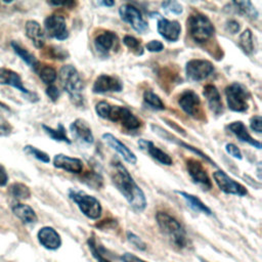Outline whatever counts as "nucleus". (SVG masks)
Returning a JSON list of instances; mask_svg holds the SVG:
<instances>
[{"mask_svg": "<svg viewBox=\"0 0 262 262\" xmlns=\"http://www.w3.org/2000/svg\"><path fill=\"white\" fill-rule=\"evenodd\" d=\"M100 4H102V5H104V6H108V7H111V6H113V5H115V2L114 1H101V2H99Z\"/></svg>", "mask_w": 262, "mask_h": 262, "instance_id": "obj_52", "label": "nucleus"}, {"mask_svg": "<svg viewBox=\"0 0 262 262\" xmlns=\"http://www.w3.org/2000/svg\"><path fill=\"white\" fill-rule=\"evenodd\" d=\"M231 5H233V9L239 14L246 15L251 19L258 18L259 13L251 1H233Z\"/></svg>", "mask_w": 262, "mask_h": 262, "instance_id": "obj_30", "label": "nucleus"}, {"mask_svg": "<svg viewBox=\"0 0 262 262\" xmlns=\"http://www.w3.org/2000/svg\"><path fill=\"white\" fill-rule=\"evenodd\" d=\"M0 84L11 86L25 94H32L24 86L19 75L16 72H14L8 68H5V67L0 68Z\"/></svg>", "mask_w": 262, "mask_h": 262, "instance_id": "obj_20", "label": "nucleus"}, {"mask_svg": "<svg viewBox=\"0 0 262 262\" xmlns=\"http://www.w3.org/2000/svg\"><path fill=\"white\" fill-rule=\"evenodd\" d=\"M11 46H12V49L14 50V52L28 64L30 66L31 68H33V70L35 69V67L37 66V63L39 62L36 57L30 52L28 51L25 47H23L21 45H19L16 41H12L11 42Z\"/></svg>", "mask_w": 262, "mask_h": 262, "instance_id": "obj_32", "label": "nucleus"}, {"mask_svg": "<svg viewBox=\"0 0 262 262\" xmlns=\"http://www.w3.org/2000/svg\"><path fill=\"white\" fill-rule=\"evenodd\" d=\"M250 127L253 131L257 133L262 132V118L259 115H256L250 119Z\"/></svg>", "mask_w": 262, "mask_h": 262, "instance_id": "obj_43", "label": "nucleus"}, {"mask_svg": "<svg viewBox=\"0 0 262 262\" xmlns=\"http://www.w3.org/2000/svg\"><path fill=\"white\" fill-rule=\"evenodd\" d=\"M151 128H152V130L155 131V133H157V134H158L159 136H161L162 138H164V139H166V140H169V141H171V142H174V143H176V144H178V145H180V146H182V147H184V148H186V149H189L191 152H193V154H195L196 156L201 157V158L204 159L206 162H209L210 164L216 166V164H215L214 161H212L206 154H204L203 151H201V150L198 149L196 147H193V146H191V145H189V144H187V143H185V142L179 140L178 138L172 136L170 133H168L166 130L162 129V128L159 127V126L151 125Z\"/></svg>", "mask_w": 262, "mask_h": 262, "instance_id": "obj_23", "label": "nucleus"}, {"mask_svg": "<svg viewBox=\"0 0 262 262\" xmlns=\"http://www.w3.org/2000/svg\"><path fill=\"white\" fill-rule=\"evenodd\" d=\"M44 29L46 34L53 39L62 41L69 37V30L66 19L62 15L51 14L44 19Z\"/></svg>", "mask_w": 262, "mask_h": 262, "instance_id": "obj_11", "label": "nucleus"}, {"mask_svg": "<svg viewBox=\"0 0 262 262\" xmlns=\"http://www.w3.org/2000/svg\"><path fill=\"white\" fill-rule=\"evenodd\" d=\"M26 35L32 41L35 47L42 48L45 44V35L40 26V24L36 20H28L25 26Z\"/></svg>", "mask_w": 262, "mask_h": 262, "instance_id": "obj_26", "label": "nucleus"}, {"mask_svg": "<svg viewBox=\"0 0 262 262\" xmlns=\"http://www.w3.org/2000/svg\"><path fill=\"white\" fill-rule=\"evenodd\" d=\"M203 94L207 99L210 110L216 115L219 116L223 113V104L221 100L220 93L215 85L208 84L203 89Z\"/></svg>", "mask_w": 262, "mask_h": 262, "instance_id": "obj_21", "label": "nucleus"}, {"mask_svg": "<svg viewBox=\"0 0 262 262\" xmlns=\"http://www.w3.org/2000/svg\"><path fill=\"white\" fill-rule=\"evenodd\" d=\"M51 5H55V6H64V7H69L72 8L73 6L76 5V2L74 1H66V2H49Z\"/></svg>", "mask_w": 262, "mask_h": 262, "instance_id": "obj_50", "label": "nucleus"}, {"mask_svg": "<svg viewBox=\"0 0 262 262\" xmlns=\"http://www.w3.org/2000/svg\"><path fill=\"white\" fill-rule=\"evenodd\" d=\"M157 30L164 39L170 42H175L180 37L181 26L177 20H170L160 15L157 24Z\"/></svg>", "mask_w": 262, "mask_h": 262, "instance_id": "obj_16", "label": "nucleus"}, {"mask_svg": "<svg viewBox=\"0 0 262 262\" xmlns=\"http://www.w3.org/2000/svg\"><path fill=\"white\" fill-rule=\"evenodd\" d=\"M83 181L91 187L98 188V187H100V185L102 183V178L98 173L93 172V171H88L85 174V176L83 177Z\"/></svg>", "mask_w": 262, "mask_h": 262, "instance_id": "obj_39", "label": "nucleus"}, {"mask_svg": "<svg viewBox=\"0 0 262 262\" xmlns=\"http://www.w3.org/2000/svg\"><path fill=\"white\" fill-rule=\"evenodd\" d=\"M7 182H8V175H7L4 167H2L0 165V186L6 185Z\"/></svg>", "mask_w": 262, "mask_h": 262, "instance_id": "obj_49", "label": "nucleus"}, {"mask_svg": "<svg viewBox=\"0 0 262 262\" xmlns=\"http://www.w3.org/2000/svg\"><path fill=\"white\" fill-rule=\"evenodd\" d=\"M46 94L47 96L52 100V101H56L59 96H60V91L58 90V88L54 85H49L46 89Z\"/></svg>", "mask_w": 262, "mask_h": 262, "instance_id": "obj_46", "label": "nucleus"}, {"mask_svg": "<svg viewBox=\"0 0 262 262\" xmlns=\"http://www.w3.org/2000/svg\"><path fill=\"white\" fill-rule=\"evenodd\" d=\"M34 71L38 74L39 78L43 81V83L48 85H51L57 78V73L55 69L48 64H42L38 62Z\"/></svg>", "mask_w": 262, "mask_h": 262, "instance_id": "obj_29", "label": "nucleus"}, {"mask_svg": "<svg viewBox=\"0 0 262 262\" xmlns=\"http://www.w3.org/2000/svg\"><path fill=\"white\" fill-rule=\"evenodd\" d=\"M10 132V127L9 125H7L5 122L0 121V134H6Z\"/></svg>", "mask_w": 262, "mask_h": 262, "instance_id": "obj_51", "label": "nucleus"}, {"mask_svg": "<svg viewBox=\"0 0 262 262\" xmlns=\"http://www.w3.org/2000/svg\"><path fill=\"white\" fill-rule=\"evenodd\" d=\"M53 166L70 173L79 174L83 170V163L78 158H71L63 154H57L53 158Z\"/></svg>", "mask_w": 262, "mask_h": 262, "instance_id": "obj_19", "label": "nucleus"}, {"mask_svg": "<svg viewBox=\"0 0 262 262\" xmlns=\"http://www.w3.org/2000/svg\"><path fill=\"white\" fill-rule=\"evenodd\" d=\"M111 178L114 185L133 210L142 212L145 209L146 199L143 190L137 185L129 171L120 161L115 160L111 163Z\"/></svg>", "mask_w": 262, "mask_h": 262, "instance_id": "obj_1", "label": "nucleus"}, {"mask_svg": "<svg viewBox=\"0 0 262 262\" xmlns=\"http://www.w3.org/2000/svg\"><path fill=\"white\" fill-rule=\"evenodd\" d=\"M123 90V83L118 77L102 74L94 81L92 91L94 93H106V92H121Z\"/></svg>", "mask_w": 262, "mask_h": 262, "instance_id": "obj_15", "label": "nucleus"}, {"mask_svg": "<svg viewBox=\"0 0 262 262\" xmlns=\"http://www.w3.org/2000/svg\"><path fill=\"white\" fill-rule=\"evenodd\" d=\"M9 192L13 198L18 200H26L31 195L30 188L26 184L20 182H15L11 184L9 186Z\"/></svg>", "mask_w": 262, "mask_h": 262, "instance_id": "obj_35", "label": "nucleus"}, {"mask_svg": "<svg viewBox=\"0 0 262 262\" xmlns=\"http://www.w3.org/2000/svg\"><path fill=\"white\" fill-rule=\"evenodd\" d=\"M225 150H226V152H227L229 156H231V157H233V158H235V159L242 160V158H243V155H242L241 149H239L235 144H233V143H227V144L225 145Z\"/></svg>", "mask_w": 262, "mask_h": 262, "instance_id": "obj_44", "label": "nucleus"}, {"mask_svg": "<svg viewBox=\"0 0 262 262\" xmlns=\"http://www.w3.org/2000/svg\"><path fill=\"white\" fill-rule=\"evenodd\" d=\"M58 77L62 89L70 95L71 100L76 105H82L83 96L81 92L84 89V84L77 69L74 66L66 64L59 70Z\"/></svg>", "mask_w": 262, "mask_h": 262, "instance_id": "obj_4", "label": "nucleus"}, {"mask_svg": "<svg viewBox=\"0 0 262 262\" xmlns=\"http://www.w3.org/2000/svg\"><path fill=\"white\" fill-rule=\"evenodd\" d=\"M123 43L136 55H142L143 54V47L141 45V42L136 39L135 37L131 35H126L123 38Z\"/></svg>", "mask_w": 262, "mask_h": 262, "instance_id": "obj_36", "label": "nucleus"}, {"mask_svg": "<svg viewBox=\"0 0 262 262\" xmlns=\"http://www.w3.org/2000/svg\"><path fill=\"white\" fill-rule=\"evenodd\" d=\"M225 28H226V31L229 32L230 34H236L241 30V25L238 21H236L234 19H230L226 23Z\"/></svg>", "mask_w": 262, "mask_h": 262, "instance_id": "obj_47", "label": "nucleus"}, {"mask_svg": "<svg viewBox=\"0 0 262 262\" xmlns=\"http://www.w3.org/2000/svg\"><path fill=\"white\" fill-rule=\"evenodd\" d=\"M95 112L101 119L120 123L128 131H135L141 126V121L126 106L112 105L106 101H99L95 105Z\"/></svg>", "mask_w": 262, "mask_h": 262, "instance_id": "obj_2", "label": "nucleus"}, {"mask_svg": "<svg viewBox=\"0 0 262 262\" xmlns=\"http://www.w3.org/2000/svg\"><path fill=\"white\" fill-rule=\"evenodd\" d=\"M70 129H71V132L73 133V135L77 139H79L85 143H92L94 141V137H93L91 128L85 120L76 119L70 125Z\"/></svg>", "mask_w": 262, "mask_h": 262, "instance_id": "obj_24", "label": "nucleus"}, {"mask_svg": "<svg viewBox=\"0 0 262 262\" xmlns=\"http://www.w3.org/2000/svg\"><path fill=\"white\" fill-rule=\"evenodd\" d=\"M214 72L211 61L206 59H190L186 62L185 73L190 81L199 82L208 78Z\"/></svg>", "mask_w": 262, "mask_h": 262, "instance_id": "obj_9", "label": "nucleus"}, {"mask_svg": "<svg viewBox=\"0 0 262 262\" xmlns=\"http://www.w3.org/2000/svg\"><path fill=\"white\" fill-rule=\"evenodd\" d=\"M48 52V56L50 58H56V59H64L68 57V52L60 48V47H56V46H50L47 49Z\"/></svg>", "mask_w": 262, "mask_h": 262, "instance_id": "obj_41", "label": "nucleus"}, {"mask_svg": "<svg viewBox=\"0 0 262 262\" xmlns=\"http://www.w3.org/2000/svg\"><path fill=\"white\" fill-rule=\"evenodd\" d=\"M238 44L243 51L247 54H251L254 51V42H253V34L250 29H246L238 38Z\"/></svg>", "mask_w": 262, "mask_h": 262, "instance_id": "obj_34", "label": "nucleus"}, {"mask_svg": "<svg viewBox=\"0 0 262 262\" xmlns=\"http://www.w3.org/2000/svg\"><path fill=\"white\" fill-rule=\"evenodd\" d=\"M176 193H178L179 195H181L188 204V206L193 209L194 211L196 212H200V213H204L206 215H212V211L211 209L206 206L198 196L193 195V194H190L188 192H185V191H180V190H176L175 191Z\"/></svg>", "mask_w": 262, "mask_h": 262, "instance_id": "obj_28", "label": "nucleus"}, {"mask_svg": "<svg viewBox=\"0 0 262 262\" xmlns=\"http://www.w3.org/2000/svg\"><path fill=\"white\" fill-rule=\"evenodd\" d=\"M127 239L129 241V243H131V245H133L138 250L144 251L146 249V244L138 235L131 231H127Z\"/></svg>", "mask_w": 262, "mask_h": 262, "instance_id": "obj_42", "label": "nucleus"}, {"mask_svg": "<svg viewBox=\"0 0 262 262\" xmlns=\"http://www.w3.org/2000/svg\"><path fill=\"white\" fill-rule=\"evenodd\" d=\"M162 7L167 13L181 14L183 11V7L177 1H164L162 2Z\"/></svg>", "mask_w": 262, "mask_h": 262, "instance_id": "obj_40", "label": "nucleus"}, {"mask_svg": "<svg viewBox=\"0 0 262 262\" xmlns=\"http://www.w3.org/2000/svg\"><path fill=\"white\" fill-rule=\"evenodd\" d=\"M225 96L228 107L232 112L243 113L248 110V99L250 97L247 89L239 83H232L225 88Z\"/></svg>", "mask_w": 262, "mask_h": 262, "instance_id": "obj_7", "label": "nucleus"}, {"mask_svg": "<svg viewBox=\"0 0 262 262\" xmlns=\"http://www.w3.org/2000/svg\"><path fill=\"white\" fill-rule=\"evenodd\" d=\"M186 25L190 37L196 43H204L208 41L215 33L214 25L210 18L201 12H192L188 16Z\"/></svg>", "mask_w": 262, "mask_h": 262, "instance_id": "obj_5", "label": "nucleus"}, {"mask_svg": "<svg viewBox=\"0 0 262 262\" xmlns=\"http://www.w3.org/2000/svg\"><path fill=\"white\" fill-rule=\"evenodd\" d=\"M11 210L13 214L24 223L26 224H32L37 221V215L35 211L26 204L23 203H15L12 205Z\"/></svg>", "mask_w": 262, "mask_h": 262, "instance_id": "obj_27", "label": "nucleus"}, {"mask_svg": "<svg viewBox=\"0 0 262 262\" xmlns=\"http://www.w3.org/2000/svg\"><path fill=\"white\" fill-rule=\"evenodd\" d=\"M94 47L102 55H108L119 49V38L112 31H103L94 38Z\"/></svg>", "mask_w": 262, "mask_h": 262, "instance_id": "obj_14", "label": "nucleus"}, {"mask_svg": "<svg viewBox=\"0 0 262 262\" xmlns=\"http://www.w3.org/2000/svg\"><path fill=\"white\" fill-rule=\"evenodd\" d=\"M213 178L223 192L227 194H234L238 196H244L248 193L247 188L238 183L237 181L233 180L231 177H229L224 171L222 170H217L213 173Z\"/></svg>", "mask_w": 262, "mask_h": 262, "instance_id": "obj_10", "label": "nucleus"}, {"mask_svg": "<svg viewBox=\"0 0 262 262\" xmlns=\"http://www.w3.org/2000/svg\"><path fill=\"white\" fill-rule=\"evenodd\" d=\"M156 220L161 231L175 248L182 250L188 246L186 231L176 218L166 212L159 211L156 214Z\"/></svg>", "mask_w": 262, "mask_h": 262, "instance_id": "obj_3", "label": "nucleus"}, {"mask_svg": "<svg viewBox=\"0 0 262 262\" xmlns=\"http://www.w3.org/2000/svg\"><path fill=\"white\" fill-rule=\"evenodd\" d=\"M42 128L43 130L45 131V133L50 137L52 138L53 140L55 141H62V142H66V143H71V139L68 137L67 135V131H66V128L63 127V125L61 123H59L57 125V128L56 129H53L47 125H42Z\"/></svg>", "mask_w": 262, "mask_h": 262, "instance_id": "obj_31", "label": "nucleus"}, {"mask_svg": "<svg viewBox=\"0 0 262 262\" xmlns=\"http://www.w3.org/2000/svg\"><path fill=\"white\" fill-rule=\"evenodd\" d=\"M24 150L28 155L33 156L35 159H37V160H39V161H41L43 163H49L50 162V158H49V156L45 151H43V150H41V149H39V148H37V147H35L33 145H26Z\"/></svg>", "mask_w": 262, "mask_h": 262, "instance_id": "obj_38", "label": "nucleus"}, {"mask_svg": "<svg viewBox=\"0 0 262 262\" xmlns=\"http://www.w3.org/2000/svg\"><path fill=\"white\" fill-rule=\"evenodd\" d=\"M39 243L47 250H57L61 246V237L59 233L50 226H44L37 233Z\"/></svg>", "mask_w": 262, "mask_h": 262, "instance_id": "obj_17", "label": "nucleus"}, {"mask_svg": "<svg viewBox=\"0 0 262 262\" xmlns=\"http://www.w3.org/2000/svg\"><path fill=\"white\" fill-rule=\"evenodd\" d=\"M102 139L108 146H111L113 149H115L117 152H119L127 163L132 164V165L136 164L137 158H136L135 154L130 148H128L123 142H121L117 137H115L113 134L104 133L102 135Z\"/></svg>", "mask_w": 262, "mask_h": 262, "instance_id": "obj_18", "label": "nucleus"}, {"mask_svg": "<svg viewBox=\"0 0 262 262\" xmlns=\"http://www.w3.org/2000/svg\"><path fill=\"white\" fill-rule=\"evenodd\" d=\"M121 260L123 262H146L144 261L143 259L133 255V254H130V253H124L122 256H121Z\"/></svg>", "mask_w": 262, "mask_h": 262, "instance_id": "obj_48", "label": "nucleus"}, {"mask_svg": "<svg viewBox=\"0 0 262 262\" xmlns=\"http://www.w3.org/2000/svg\"><path fill=\"white\" fill-rule=\"evenodd\" d=\"M178 104L188 116L199 119L202 115V104L199 95L190 89L183 91L178 97Z\"/></svg>", "mask_w": 262, "mask_h": 262, "instance_id": "obj_12", "label": "nucleus"}, {"mask_svg": "<svg viewBox=\"0 0 262 262\" xmlns=\"http://www.w3.org/2000/svg\"><path fill=\"white\" fill-rule=\"evenodd\" d=\"M138 145L140 146L141 149L145 150L151 158H154L161 164L166 166H171L173 164L172 158L168 154H166L164 150L156 146L151 141L145 140V139H139Z\"/></svg>", "mask_w": 262, "mask_h": 262, "instance_id": "obj_22", "label": "nucleus"}, {"mask_svg": "<svg viewBox=\"0 0 262 262\" xmlns=\"http://www.w3.org/2000/svg\"><path fill=\"white\" fill-rule=\"evenodd\" d=\"M145 48L149 52H160L164 49V44L159 40H151L145 45Z\"/></svg>", "mask_w": 262, "mask_h": 262, "instance_id": "obj_45", "label": "nucleus"}, {"mask_svg": "<svg viewBox=\"0 0 262 262\" xmlns=\"http://www.w3.org/2000/svg\"><path fill=\"white\" fill-rule=\"evenodd\" d=\"M186 169L194 183L199 184L206 190H210L212 188L210 177L201 162L195 159H188L186 161Z\"/></svg>", "mask_w": 262, "mask_h": 262, "instance_id": "obj_13", "label": "nucleus"}, {"mask_svg": "<svg viewBox=\"0 0 262 262\" xmlns=\"http://www.w3.org/2000/svg\"><path fill=\"white\" fill-rule=\"evenodd\" d=\"M69 196L87 218L95 220L100 217L102 208L96 198L76 189H71L69 191Z\"/></svg>", "mask_w": 262, "mask_h": 262, "instance_id": "obj_6", "label": "nucleus"}, {"mask_svg": "<svg viewBox=\"0 0 262 262\" xmlns=\"http://www.w3.org/2000/svg\"><path fill=\"white\" fill-rule=\"evenodd\" d=\"M88 246H89V249H90L92 255L95 257V259L98 262H111L108 259H106L102 255V248L99 247V245L97 244L96 238L94 237V235H91L88 238Z\"/></svg>", "mask_w": 262, "mask_h": 262, "instance_id": "obj_37", "label": "nucleus"}, {"mask_svg": "<svg viewBox=\"0 0 262 262\" xmlns=\"http://www.w3.org/2000/svg\"><path fill=\"white\" fill-rule=\"evenodd\" d=\"M119 14L123 21L129 24L136 32L142 34L148 30V24L143 18L141 12L133 5L126 3L120 6Z\"/></svg>", "mask_w": 262, "mask_h": 262, "instance_id": "obj_8", "label": "nucleus"}, {"mask_svg": "<svg viewBox=\"0 0 262 262\" xmlns=\"http://www.w3.org/2000/svg\"><path fill=\"white\" fill-rule=\"evenodd\" d=\"M143 101L149 108H152L155 111L165 110V104L160 96L151 90H145L143 92Z\"/></svg>", "mask_w": 262, "mask_h": 262, "instance_id": "obj_33", "label": "nucleus"}, {"mask_svg": "<svg viewBox=\"0 0 262 262\" xmlns=\"http://www.w3.org/2000/svg\"><path fill=\"white\" fill-rule=\"evenodd\" d=\"M227 129H228L232 134H234L241 141L246 142V143H248V144H250V145H252V146H254V147H256V148H258V149L261 148V143H260V141L254 139V138L250 135V133H249V131H248L246 125H245L242 121H235V122H232V123L228 124Z\"/></svg>", "mask_w": 262, "mask_h": 262, "instance_id": "obj_25", "label": "nucleus"}]
</instances>
